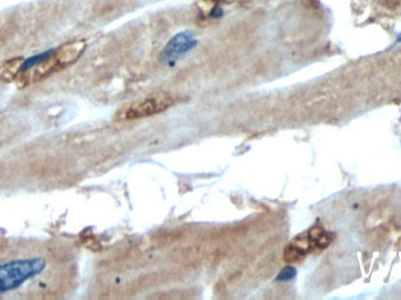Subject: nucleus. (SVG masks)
Masks as SVG:
<instances>
[{
    "instance_id": "f257e3e1",
    "label": "nucleus",
    "mask_w": 401,
    "mask_h": 300,
    "mask_svg": "<svg viewBox=\"0 0 401 300\" xmlns=\"http://www.w3.org/2000/svg\"><path fill=\"white\" fill-rule=\"evenodd\" d=\"M47 266V261L40 256L18 257L0 263V294L18 290Z\"/></svg>"
},
{
    "instance_id": "1a4fd4ad",
    "label": "nucleus",
    "mask_w": 401,
    "mask_h": 300,
    "mask_svg": "<svg viewBox=\"0 0 401 300\" xmlns=\"http://www.w3.org/2000/svg\"><path fill=\"white\" fill-rule=\"evenodd\" d=\"M295 276V270L294 269V267H285V269L280 272L278 279H280V280H290V279L294 278Z\"/></svg>"
},
{
    "instance_id": "20e7f679",
    "label": "nucleus",
    "mask_w": 401,
    "mask_h": 300,
    "mask_svg": "<svg viewBox=\"0 0 401 300\" xmlns=\"http://www.w3.org/2000/svg\"><path fill=\"white\" fill-rule=\"evenodd\" d=\"M196 45V39L191 32H182L175 36L168 45L166 46L165 52L162 55L163 58L169 62L176 61L181 55L186 54Z\"/></svg>"
},
{
    "instance_id": "7ed1b4c3",
    "label": "nucleus",
    "mask_w": 401,
    "mask_h": 300,
    "mask_svg": "<svg viewBox=\"0 0 401 300\" xmlns=\"http://www.w3.org/2000/svg\"><path fill=\"white\" fill-rule=\"evenodd\" d=\"M317 251L313 240L310 238L307 232L295 237L291 243L284 250L283 259L288 264L300 263L310 252Z\"/></svg>"
},
{
    "instance_id": "f03ea898",
    "label": "nucleus",
    "mask_w": 401,
    "mask_h": 300,
    "mask_svg": "<svg viewBox=\"0 0 401 300\" xmlns=\"http://www.w3.org/2000/svg\"><path fill=\"white\" fill-rule=\"evenodd\" d=\"M172 104L171 98L168 95H155L146 98L143 100L129 103L122 107L118 112L116 119L119 121H131L137 119L148 118V116L160 114L165 112Z\"/></svg>"
},
{
    "instance_id": "423d86ee",
    "label": "nucleus",
    "mask_w": 401,
    "mask_h": 300,
    "mask_svg": "<svg viewBox=\"0 0 401 300\" xmlns=\"http://www.w3.org/2000/svg\"><path fill=\"white\" fill-rule=\"evenodd\" d=\"M21 59H13L2 63L0 66V79L4 81H12L20 74L21 68Z\"/></svg>"
},
{
    "instance_id": "0eeeda50",
    "label": "nucleus",
    "mask_w": 401,
    "mask_h": 300,
    "mask_svg": "<svg viewBox=\"0 0 401 300\" xmlns=\"http://www.w3.org/2000/svg\"><path fill=\"white\" fill-rule=\"evenodd\" d=\"M54 49H49L47 52H42V53L40 54H37V55H33V57L28 58L27 60L22 61L21 63V68H20V74L21 73H24L26 71H28V69L33 68L34 66L39 65V63H42V61H45L47 58L51 57L52 54H53Z\"/></svg>"
},
{
    "instance_id": "39448f33",
    "label": "nucleus",
    "mask_w": 401,
    "mask_h": 300,
    "mask_svg": "<svg viewBox=\"0 0 401 300\" xmlns=\"http://www.w3.org/2000/svg\"><path fill=\"white\" fill-rule=\"evenodd\" d=\"M84 49H86V42L81 41V40L80 41L66 43V45L61 46L60 48L55 49V59H57L58 63H59L60 68L63 69L65 67L74 63L81 57Z\"/></svg>"
},
{
    "instance_id": "6e6552de",
    "label": "nucleus",
    "mask_w": 401,
    "mask_h": 300,
    "mask_svg": "<svg viewBox=\"0 0 401 300\" xmlns=\"http://www.w3.org/2000/svg\"><path fill=\"white\" fill-rule=\"evenodd\" d=\"M383 220H385V214H383L382 210L378 209V210H373L368 214L367 220H366V225H367L368 228H374V226L382 223Z\"/></svg>"
}]
</instances>
